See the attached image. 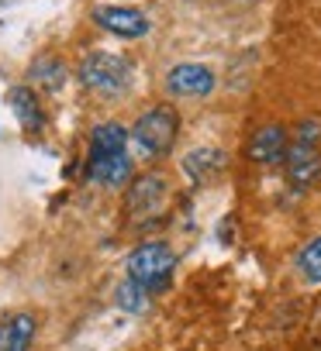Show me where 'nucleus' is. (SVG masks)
<instances>
[{
	"label": "nucleus",
	"instance_id": "15",
	"mask_svg": "<svg viewBox=\"0 0 321 351\" xmlns=\"http://www.w3.org/2000/svg\"><path fill=\"white\" fill-rule=\"evenodd\" d=\"M148 296L152 293H145L138 282H131V279H124L121 286H118V306L121 310H128V313H142L145 306H148Z\"/></svg>",
	"mask_w": 321,
	"mask_h": 351
},
{
	"label": "nucleus",
	"instance_id": "7",
	"mask_svg": "<svg viewBox=\"0 0 321 351\" xmlns=\"http://www.w3.org/2000/svg\"><path fill=\"white\" fill-rule=\"evenodd\" d=\"M93 25L118 35V38H145L152 32V21L138 8H118V4H100L93 8Z\"/></svg>",
	"mask_w": 321,
	"mask_h": 351
},
{
	"label": "nucleus",
	"instance_id": "5",
	"mask_svg": "<svg viewBox=\"0 0 321 351\" xmlns=\"http://www.w3.org/2000/svg\"><path fill=\"white\" fill-rule=\"evenodd\" d=\"M131 62L121 52H90L80 62V80L97 93V97H121L131 86Z\"/></svg>",
	"mask_w": 321,
	"mask_h": 351
},
{
	"label": "nucleus",
	"instance_id": "13",
	"mask_svg": "<svg viewBox=\"0 0 321 351\" xmlns=\"http://www.w3.org/2000/svg\"><path fill=\"white\" fill-rule=\"evenodd\" d=\"M297 272L307 286H318L321 282V238L307 241L300 252H297Z\"/></svg>",
	"mask_w": 321,
	"mask_h": 351
},
{
	"label": "nucleus",
	"instance_id": "9",
	"mask_svg": "<svg viewBox=\"0 0 321 351\" xmlns=\"http://www.w3.org/2000/svg\"><path fill=\"white\" fill-rule=\"evenodd\" d=\"M287 145H290V134L283 124H266L259 128L252 138H249V148L245 155L256 162V165H280L287 158Z\"/></svg>",
	"mask_w": 321,
	"mask_h": 351
},
{
	"label": "nucleus",
	"instance_id": "2",
	"mask_svg": "<svg viewBox=\"0 0 321 351\" xmlns=\"http://www.w3.org/2000/svg\"><path fill=\"white\" fill-rule=\"evenodd\" d=\"M177 134H180V114H177V107L155 104V107H148L135 121V128L128 131V141L135 145L138 158H148L152 162V158H163L173 148Z\"/></svg>",
	"mask_w": 321,
	"mask_h": 351
},
{
	"label": "nucleus",
	"instance_id": "1",
	"mask_svg": "<svg viewBox=\"0 0 321 351\" xmlns=\"http://www.w3.org/2000/svg\"><path fill=\"white\" fill-rule=\"evenodd\" d=\"M90 180L100 186H124L131 180V141L118 121H104L90 131Z\"/></svg>",
	"mask_w": 321,
	"mask_h": 351
},
{
	"label": "nucleus",
	"instance_id": "6",
	"mask_svg": "<svg viewBox=\"0 0 321 351\" xmlns=\"http://www.w3.org/2000/svg\"><path fill=\"white\" fill-rule=\"evenodd\" d=\"M124 207H128V214L135 221H155L159 210L166 207V180H163V176H155V172L138 176V180L128 186Z\"/></svg>",
	"mask_w": 321,
	"mask_h": 351
},
{
	"label": "nucleus",
	"instance_id": "3",
	"mask_svg": "<svg viewBox=\"0 0 321 351\" xmlns=\"http://www.w3.org/2000/svg\"><path fill=\"white\" fill-rule=\"evenodd\" d=\"M177 272V252L166 241H142L128 255V279L145 293H163Z\"/></svg>",
	"mask_w": 321,
	"mask_h": 351
},
{
	"label": "nucleus",
	"instance_id": "11",
	"mask_svg": "<svg viewBox=\"0 0 321 351\" xmlns=\"http://www.w3.org/2000/svg\"><path fill=\"white\" fill-rule=\"evenodd\" d=\"M35 313L18 310L11 317L0 320V351H32L35 341Z\"/></svg>",
	"mask_w": 321,
	"mask_h": 351
},
{
	"label": "nucleus",
	"instance_id": "8",
	"mask_svg": "<svg viewBox=\"0 0 321 351\" xmlns=\"http://www.w3.org/2000/svg\"><path fill=\"white\" fill-rule=\"evenodd\" d=\"M166 90L173 97H208L214 90V73L201 62H180L166 73Z\"/></svg>",
	"mask_w": 321,
	"mask_h": 351
},
{
	"label": "nucleus",
	"instance_id": "10",
	"mask_svg": "<svg viewBox=\"0 0 321 351\" xmlns=\"http://www.w3.org/2000/svg\"><path fill=\"white\" fill-rule=\"evenodd\" d=\"M225 152L221 148H211V145H201V148H194V152H187L184 155V176L190 183H211L214 176H221V169H225Z\"/></svg>",
	"mask_w": 321,
	"mask_h": 351
},
{
	"label": "nucleus",
	"instance_id": "14",
	"mask_svg": "<svg viewBox=\"0 0 321 351\" xmlns=\"http://www.w3.org/2000/svg\"><path fill=\"white\" fill-rule=\"evenodd\" d=\"M63 80H66V69H63V62L52 56H42L35 66H32V83L35 86H45V90H59L63 86Z\"/></svg>",
	"mask_w": 321,
	"mask_h": 351
},
{
	"label": "nucleus",
	"instance_id": "12",
	"mask_svg": "<svg viewBox=\"0 0 321 351\" xmlns=\"http://www.w3.org/2000/svg\"><path fill=\"white\" fill-rule=\"evenodd\" d=\"M11 110L18 114V121H21L25 131H42L45 114H42V104H38V97H35L32 86H14L11 90Z\"/></svg>",
	"mask_w": 321,
	"mask_h": 351
},
{
	"label": "nucleus",
	"instance_id": "4",
	"mask_svg": "<svg viewBox=\"0 0 321 351\" xmlns=\"http://www.w3.org/2000/svg\"><path fill=\"white\" fill-rule=\"evenodd\" d=\"M318 141H321V121L307 117V121L297 124V131H294V138L287 145V158H283L287 180L294 186H300V190L311 186L321 176V148H318Z\"/></svg>",
	"mask_w": 321,
	"mask_h": 351
}]
</instances>
